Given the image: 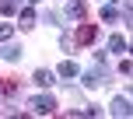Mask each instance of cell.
I'll return each instance as SVG.
<instances>
[{
	"mask_svg": "<svg viewBox=\"0 0 133 119\" xmlns=\"http://www.w3.org/2000/svg\"><path fill=\"white\" fill-rule=\"evenodd\" d=\"M81 84H84V88H98V84H105V63L91 67V70H84V74H81Z\"/></svg>",
	"mask_w": 133,
	"mask_h": 119,
	"instance_id": "6da1fadb",
	"label": "cell"
},
{
	"mask_svg": "<svg viewBox=\"0 0 133 119\" xmlns=\"http://www.w3.org/2000/svg\"><path fill=\"white\" fill-rule=\"evenodd\" d=\"M28 109H32L35 116H49V112H56V102L49 98V95H35V98L28 102Z\"/></svg>",
	"mask_w": 133,
	"mask_h": 119,
	"instance_id": "7a4b0ae2",
	"label": "cell"
},
{
	"mask_svg": "<svg viewBox=\"0 0 133 119\" xmlns=\"http://www.w3.org/2000/svg\"><path fill=\"white\" fill-rule=\"evenodd\" d=\"M84 14H88L84 0H66V21H84Z\"/></svg>",
	"mask_w": 133,
	"mask_h": 119,
	"instance_id": "3957f363",
	"label": "cell"
},
{
	"mask_svg": "<svg viewBox=\"0 0 133 119\" xmlns=\"http://www.w3.org/2000/svg\"><path fill=\"white\" fill-rule=\"evenodd\" d=\"M109 112H112V116H119V119H126V116L133 112V109H130V98H126V95H119V98H112V105H109Z\"/></svg>",
	"mask_w": 133,
	"mask_h": 119,
	"instance_id": "277c9868",
	"label": "cell"
},
{
	"mask_svg": "<svg viewBox=\"0 0 133 119\" xmlns=\"http://www.w3.org/2000/svg\"><path fill=\"white\" fill-rule=\"evenodd\" d=\"M95 35H98V28H95V25H81V28H77V35H74V42H81V46H91Z\"/></svg>",
	"mask_w": 133,
	"mask_h": 119,
	"instance_id": "5b68a950",
	"label": "cell"
},
{
	"mask_svg": "<svg viewBox=\"0 0 133 119\" xmlns=\"http://www.w3.org/2000/svg\"><path fill=\"white\" fill-rule=\"evenodd\" d=\"M0 56H4L7 63H18V60H21V42H4V49H0Z\"/></svg>",
	"mask_w": 133,
	"mask_h": 119,
	"instance_id": "8992f818",
	"label": "cell"
},
{
	"mask_svg": "<svg viewBox=\"0 0 133 119\" xmlns=\"http://www.w3.org/2000/svg\"><path fill=\"white\" fill-rule=\"evenodd\" d=\"M35 21H39V14H35L32 7H25V11H18V28H35Z\"/></svg>",
	"mask_w": 133,
	"mask_h": 119,
	"instance_id": "52a82bcc",
	"label": "cell"
},
{
	"mask_svg": "<svg viewBox=\"0 0 133 119\" xmlns=\"http://www.w3.org/2000/svg\"><path fill=\"white\" fill-rule=\"evenodd\" d=\"M56 74H60V77H63V81H74V77H77V74H81V70H77V63H74V60H63V63H60V67H56Z\"/></svg>",
	"mask_w": 133,
	"mask_h": 119,
	"instance_id": "ba28073f",
	"label": "cell"
},
{
	"mask_svg": "<svg viewBox=\"0 0 133 119\" xmlns=\"http://www.w3.org/2000/svg\"><path fill=\"white\" fill-rule=\"evenodd\" d=\"M130 49V42L123 39V35H112V39H109V53H126Z\"/></svg>",
	"mask_w": 133,
	"mask_h": 119,
	"instance_id": "9c48e42d",
	"label": "cell"
},
{
	"mask_svg": "<svg viewBox=\"0 0 133 119\" xmlns=\"http://www.w3.org/2000/svg\"><path fill=\"white\" fill-rule=\"evenodd\" d=\"M35 84H39V88H49V84H53V74H49V70H35Z\"/></svg>",
	"mask_w": 133,
	"mask_h": 119,
	"instance_id": "30bf717a",
	"label": "cell"
},
{
	"mask_svg": "<svg viewBox=\"0 0 133 119\" xmlns=\"http://www.w3.org/2000/svg\"><path fill=\"white\" fill-rule=\"evenodd\" d=\"M18 7H21V4H14V0H0V14H7V18H14Z\"/></svg>",
	"mask_w": 133,
	"mask_h": 119,
	"instance_id": "8fae6325",
	"label": "cell"
},
{
	"mask_svg": "<svg viewBox=\"0 0 133 119\" xmlns=\"http://www.w3.org/2000/svg\"><path fill=\"white\" fill-rule=\"evenodd\" d=\"M102 21H119V11L116 7H102Z\"/></svg>",
	"mask_w": 133,
	"mask_h": 119,
	"instance_id": "7c38bea8",
	"label": "cell"
},
{
	"mask_svg": "<svg viewBox=\"0 0 133 119\" xmlns=\"http://www.w3.org/2000/svg\"><path fill=\"white\" fill-rule=\"evenodd\" d=\"M39 18H42V21H46V25H60V14H56V11H42V14H39Z\"/></svg>",
	"mask_w": 133,
	"mask_h": 119,
	"instance_id": "4fadbf2b",
	"label": "cell"
},
{
	"mask_svg": "<svg viewBox=\"0 0 133 119\" xmlns=\"http://www.w3.org/2000/svg\"><path fill=\"white\" fill-rule=\"evenodd\" d=\"M11 39V25H0V42H7Z\"/></svg>",
	"mask_w": 133,
	"mask_h": 119,
	"instance_id": "5bb4252c",
	"label": "cell"
},
{
	"mask_svg": "<svg viewBox=\"0 0 133 119\" xmlns=\"http://www.w3.org/2000/svg\"><path fill=\"white\" fill-rule=\"evenodd\" d=\"M112 4H130V0H112Z\"/></svg>",
	"mask_w": 133,
	"mask_h": 119,
	"instance_id": "9a60e30c",
	"label": "cell"
},
{
	"mask_svg": "<svg viewBox=\"0 0 133 119\" xmlns=\"http://www.w3.org/2000/svg\"><path fill=\"white\" fill-rule=\"evenodd\" d=\"M14 4H21V0H14Z\"/></svg>",
	"mask_w": 133,
	"mask_h": 119,
	"instance_id": "2e32d148",
	"label": "cell"
}]
</instances>
